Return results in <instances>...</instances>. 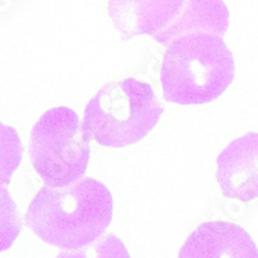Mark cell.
<instances>
[{
  "instance_id": "3957f363",
  "label": "cell",
  "mask_w": 258,
  "mask_h": 258,
  "mask_svg": "<svg viewBox=\"0 0 258 258\" xmlns=\"http://www.w3.org/2000/svg\"><path fill=\"white\" fill-rule=\"evenodd\" d=\"M161 114L163 106L151 84L126 78L97 92L84 110L83 128L101 146L119 149L142 141Z\"/></svg>"
},
{
  "instance_id": "277c9868",
  "label": "cell",
  "mask_w": 258,
  "mask_h": 258,
  "mask_svg": "<svg viewBox=\"0 0 258 258\" xmlns=\"http://www.w3.org/2000/svg\"><path fill=\"white\" fill-rule=\"evenodd\" d=\"M79 116L68 106L48 110L30 136V159L40 178L50 187H68L88 169L91 144Z\"/></svg>"
},
{
  "instance_id": "8fae6325",
  "label": "cell",
  "mask_w": 258,
  "mask_h": 258,
  "mask_svg": "<svg viewBox=\"0 0 258 258\" xmlns=\"http://www.w3.org/2000/svg\"><path fill=\"white\" fill-rule=\"evenodd\" d=\"M57 258H131L125 244L115 235H109L91 245L75 250H64Z\"/></svg>"
},
{
  "instance_id": "8992f818",
  "label": "cell",
  "mask_w": 258,
  "mask_h": 258,
  "mask_svg": "<svg viewBox=\"0 0 258 258\" xmlns=\"http://www.w3.org/2000/svg\"><path fill=\"white\" fill-rule=\"evenodd\" d=\"M178 258H258L249 232L229 221H207L186 239Z\"/></svg>"
},
{
  "instance_id": "6da1fadb",
  "label": "cell",
  "mask_w": 258,
  "mask_h": 258,
  "mask_svg": "<svg viewBox=\"0 0 258 258\" xmlns=\"http://www.w3.org/2000/svg\"><path fill=\"white\" fill-rule=\"evenodd\" d=\"M114 200L97 179L83 178L68 187L45 186L26 212V223L47 244L66 250L96 243L112 220Z\"/></svg>"
},
{
  "instance_id": "ba28073f",
  "label": "cell",
  "mask_w": 258,
  "mask_h": 258,
  "mask_svg": "<svg viewBox=\"0 0 258 258\" xmlns=\"http://www.w3.org/2000/svg\"><path fill=\"white\" fill-rule=\"evenodd\" d=\"M230 24V12L223 0H186L176 20L158 35V43L168 45L174 39L190 34L222 36Z\"/></svg>"
},
{
  "instance_id": "7a4b0ae2",
  "label": "cell",
  "mask_w": 258,
  "mask_h": 258,
  "mask_svg": "<svg viewBox=\"0 0 258 258\" xmlns=\"http://www.w3.org/2000/svg\"><path fill=\"white\" fill-rule=\"evenodd\" d=\"M235 77L232 52L221 35L190 34L174 39L163 56L160 82L169 102L197 106L217 100Z\"/></svg>"
},
{
  "instance_id": "52a82bcc",
  "label": "cell",
  "mask_w": 258,
  "mask_h": 258,
  "mask_svg": "<svg viewBox=\"0 0 258 258\" xmlns=\"http://www.w3.org/2000/svg\"><path fill=\"white\" fill-rule=\"evenodd\" d=\"M186 0H107V12L124 40L158 35L177 18Z\"/></svg>"
},
{
  "instance_id": "9c48e42d",
  "label": "cell",
  "mask_w": 258,
  "mask_h": 258,
  "mask_svg": "<svg viewBox=\"0 0 258 258\" xmlns=\"http://www.w3.org/2000/svg\"><path fill=\"white\" fill-rule=\"evenodd\" d=\"M22 156L24 147L18 132L13 126L0 123V191L11 183Z\"/></svg>"
},
{
  "instance_id": "5b68a950",
  "label": "cell",
  "mask_w": 258,
  "mask_h": 258,
  "mask_svg": "<svg viewBox=\"0 0 258 258\" xmlns=\"http://www.w3.org/2000/svg\"><path fill=\"white\" fill-rule=\"evenodd\" d=\"M216 178L227 199L243 203L258 199V132L236 138L221 151Z\"/></svg>"
},
{
  "instance_id": "30bf717a",
  "label": "cell",
  "mask_w": 258,
  "mask_h": 258,
  "mask_svg": "<svg viewBox=\"0 0 258 258\" xmlns=\"http://www.w3.org/2000/svg\"><path fill=\"white\" fill-rule=\"evenodd\" d=\"M21 232L17 206L7 188L0 191V253L9 249Z\"/></svg>"
}]
</instances>
